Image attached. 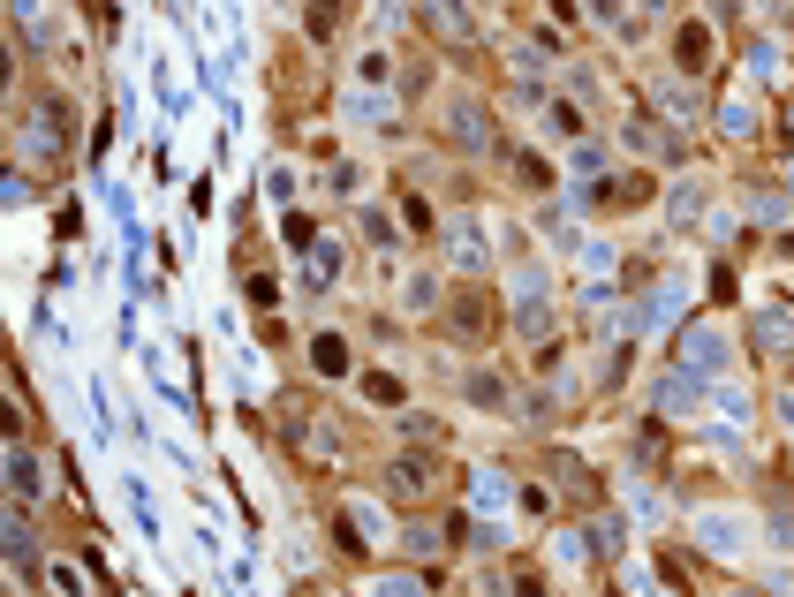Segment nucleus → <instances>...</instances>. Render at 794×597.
I'll list each match as a JSON object with an SVG mask.
<instances>
[{
  "instance_id": "nucleus-6",
  "label": "nucleus",
  "mask_w": 794,
  "mask_h": 597,
  "mask_svg": "<svg viewBox=\"0 0 794 597\" xmlns=\"http://www.w3.org/2000/svg\"><path fill=\"white\" fill-rule=\"evenodd\" d=\"M696 529L711 537V552H742V537H749V522H742V514H704Z\"/></svg>"
},
{
  "instance_id": "nucleus-18",
  "label": "nucleus",
  "mask_w": 794,
  "mask_h": 597,
  "mask_svg": "<svg viewBox=\"0 0 794 597\" xmlns=\"http://www.w3.org/2000/svg\"><path fill=\"white\" fill-rule=\"evenodd\" d=\"M590 16H598V23H621V0H590Z\"/></svg>"
},
{
  "instance_id": "nucleus-1",
  "label": "nucleus",
  "mask_w": 794,
  "mask_h": 597,
  "mask_svg": "<svg viewBox=\"0 0 794 597\" xmlns=\"http://www.w3.org/2000/svg\"><path fill=\"white\" fill-rule=\"evenodd\" d=\"M432 484H439V454H401L394 469H386V499H394V507L432 499Z\"/></svg>"
},
{
  "instance_id": "nucleus-16",
  "label": "nucleus",
  "mask_w": 794,
  "mask_h": 597,
  "mask_svg": "<svg viewBox=\"0 0 794 597\" xmlns=\"http://www.w3.org/2000/svg\"><path fill=\"white\" fill-rule=\"evenodd\" d=\"M553 137H583V114H575V106H553Z\"/></svg>"
},
{
  "instance_id": "nucleus-2",
  "label": "nucleus",
  "mask_w": 794,
  "mask_h": 597,
  "mask_svg": "<svg viewBox=\"0 0 794 597\" xmlns=\"http://www.w3.org/2000/svg\"><path fill=\"white\" fill-rule=\"evenodd\" d=\"M484 303H492L484 288L454 295V310H447V333H454V341H484V333H492V310H484Z\"/></svg>"
},
{
  "instance_id": "nucleus-3",
  "label": "nucleus",
  "mask_w": 794,
  "mask_h": 597,
  "mask_svg": "<svg viewBox=\"0 0 794 597\" xmlns=\"http://www.w3.org/2000/svg\"><path fill=\"white\" fill-rule=\"evenodd\" d=\"M447 137L462 144V152H484V144H492V121H484L477 99H447Z\"/></svg>"
},
{
  "instance_id": "nucleus-15",
  "label": "nucleus",
  "mask_w": 794,
  "mask_h": 597,
  "mask_svg": "<svg viewBox=\"0 0 794 597\" xmlns=\"http://www.w3.org/2000/svg\"><path fill=\"white\" fill-rule=\"evenodd\" d=\"M379 597H424V582H416V575H386Z\"/></svg>"
},
{
  "instance_id": "nucleus-11",
  "label": "nucleus",
  "mask_w": 794,
  "mask_h": 597,
  "mask_svg": "<svg viewBox=\"0 0 794 597\" xmlns=\"http://www.w3.org/2000/svg\"><path fill=\"white\" fill-rule=\"evenodd\" d=\"M363 393H371L379 409H394V401H401V378L394 371H363Z\"/></svg>"
},
{
  "instance_id": "nucleus-10",
  "label": "nucleus",
  "mask_w": 794,
  "mask_h": 597,
  "mask_svg": "<svg viewBox=\"0 0 794 597\" xmlns=\"http://www.w3.org/2000/svg\"><path fill=\"white\" fill-rule=\"evenodd\" d=\"M469 401H477V409H500V401H507V386H500L492 371H469Z\"/></svg>"
},
{
  "instance_id": "nucleus-8",
  "label": "nucleus",
  "mask_w": 794,
  "mask_h": 597,
  "mask_svg": "<svg viewBox=\"0 0 794 597\" xmlns=\"http://www.w3.org/2000/svg\"><path fill=\"white\" fill-rule=\"evenodd\" d=\"M8 477H16V499H31L38 484H46V477H38V461L23 454V446H16V454H8Z\"/></svg>"
},
{
  "instance_id": "nucleus-5",
  "label": "nucleus",
  "mask_w": 794,
  "mask_h": 597,
  "mask_svg": "<svg viewBox=\"0 0 794 597\" xmlns=\"http://www.w3.org/2000/svg\"><path fill=\"white\" fill-rule=\"evenodd\" d=\"M674 53H681V69H689V76H704L711 69V31H704V23H681Z\"/></svg>"
},
{
  "instance_id": "nucleus-9",
  "label": "nucleus",
  "mask_w": 794,
  "mask_h": 597,
  "mask_svg": "<svg viewBox=\"0 0 794 597\" xmlns=\"http://www.w3.org/2000/svg\"><path fill=\"white\" fill-rule=\"evenodd\" d=\"M515 182L522 189H553V167H545L537 152H515Z\"/></svg>"
},
{
  "instance_id": "nucleus-17",
  "label": "nucleus",
  "mask_w": 794,
  "mask_h": 597,
  "mask_svg": "<svg viewBox=\"0 0 794 597\" xmlns=\"http://www.w3.org/2000/svg\"><path fill=\"white\" fill-rule=\"evenodd\" d=\"M515 597H545V582H537L530 567H515Z\"/></svg>"
},
{
  "instance_id": "nucleus-7",
  "label": "nucleus",
  "mask_w": 794,
  "mask_h": 597,
  "mask_svg": "<svg viewBox=\"0 0 794 597\" xmlns=\"http://www.w3.org/2000/svg\"><path fill=\"white\" fill-rule=\"evenodd\" d=\"M311 363H318L326 378H341V371H348V341H341V333H318V341H311Z\"/></svg>"
},
{
  "instance_id": "nucleus-13",
  "label": "nucleus",
  "mask_w": 794,
  "mask_h": 597,
  "mask_svg": "<svg viewBox=\"0 0 794 597\" xmlns=\"http://www.w3.org/2000/svg\"><path fill=\"white\" fill-rule=\"evenodd\" d=\"M333 23H341V0H311V38H333Z\"/></svg>"
},
{
  "instance_id": "nucleus-12",
  "label": "nucleus",
  "mask_w": 794,
  "mask_h": 597,
  "mask_svg": "<svg viewBox=\"0 0 794 597\" xmlns=\"http://www.w3.org/2000/svg\"><path fill=\"white\" fill-rule=\"evenodd\" d=\"M447 235H454V257H462V265H477V257H484V242H477V220H454Z\"/></svg>"
},
{
  "instance_id": "nucleus-14",
  "label": "nucleus",
  "mask_w": 794,
  "mask_h": 597,
  "mask_svg": "<svg viewBox=\"0 0 794 597\" xmlns=\"http://www.w3.org/2000/svg\"><path fill=\"white\" fill-rule=\"evenodd\" d=\"M432 303H439V280L416 273V280H409V310H432Z\"/></svg>"
},
{
  "instance_id": "nucleus-4",
  "label": "nucleus",
  "mask_w": 794,
  "mask_h": 597,
  "mask_svg": "<svg viewBox=\"0 0 794 597\" xmlns=\"http://www.w3.org/2000/svg\"><path fill=\"white\" fill-rule=\"evenodd\" d=\"M681 363H689V371H726V333H711V325H689V333H681Z\"/></svg>"
}]
</instances>
